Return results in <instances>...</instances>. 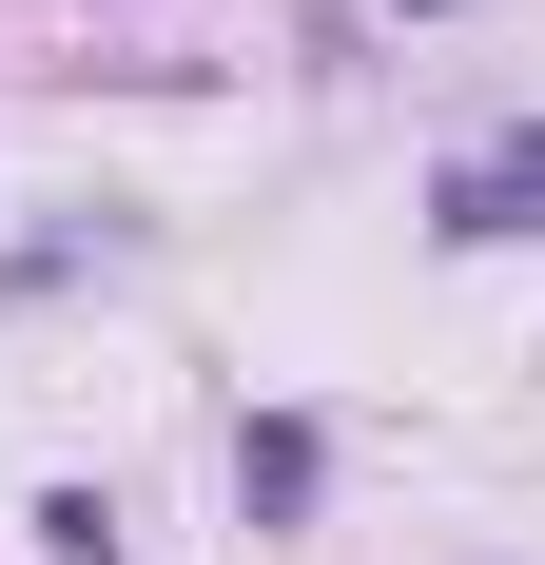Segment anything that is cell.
Segmentation results:
<instances>
[{"instance_id": "3", "label": "cell", "mask_w": 545, "mask_h": 565, "mask_svg": "<svg viewBox=\"0 0 545 565\" xmlns=\"http://www.w3.org/2000/svg\"><path fill=\"white\" fill-rule=\"evenodd\" d=\"M40 526H58V565H117V508H98V488H58Z\"/></svg>"}, {"instance_id": "1", "label": "cell", "mask_w": 545, "mask_h": 565, "mask_svg": "<svg viewBox=\"0 0 545 565\" xmlns=\"http://www.w3.org/2000/svg\"><path fill=\"white\" fill-rule=\"evenodd\" d=\"M448 234H545V117H526V137H488V157L448 175Z\"/></svg>"}, {"instance_id": "2", "label": "cell", "mask_w": 545, "mask_h": 565, "mask_svg": "<svg viewBox=\"0 0 545 565\" xmlns=\"http://www.w3.org/2000/svg\"><path fill=\"white\" fill-rule=\"evenodd\" d=\"M234 488H254V526H292V508H312V429H292V409L234 429Z\"/></svg>"}]
</instances>
